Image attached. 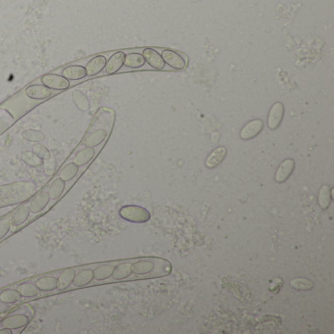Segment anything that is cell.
I'll return each mask as SVG.
<instances>
[{
    "label": "cell",
    "mask_w": 334,
    "mask_h": 334,
    "mask_svg": "<svg viewBox=\"0 0 334 334\" xmlns=\"http://www.w3.org/2000/svg\"><path fill=\"white\" fill-rule=\"evenodd\" d=\"M22 137L24 139H26L30 142H34V143H38L46 138V136L43 132H40L38 130H34V129H29V130L24 131L22 133Z\"/></svg>",
    "instance_id": "f1b7e54d"
},
{
    "label": "cell",
    "mask_w": 334,
    "mask_h": 334,
    "mask_svg": "<svg viewBox=\"0 0 334 334\" xmlns=\"http://www.w3.org/2000/svg\"><path fill=\"white\" fill-rule=\"evenodd\" d=\"M93 281V272L91 269H85L76 273L73 285L77 288L88 286Z\"/></svg>",
    "instance_id": "d6986e66"
},
{
    "label": "cell",
    "mask_w": 334,
    "mask_h": 334,
    "mask_svg": "<svg viewBox=\"0 0 334 334\" xmlns=\"http://www.w3.org/2000/svg\"><path fill=\"white\" fill-rule=\"evenodd\" d=\"M22 160L30 167L39 168L44 165V161L32 151H24L21 155Z\"/></svg>",
    "instance_id": "83f0119b"
},
{
    "label": "cell",
    "mask_w": 334,
    "mask_h": 334,
    "mask_svg": "<svg viewBox=\"0 0 334 334\" xmlns=\"http://www.w3.org/2000/svg\"><path fill=\"white\" fill-rule=\"evenodd\" d=\"M107 59L104 55H96L88 62L86 68V73L88 76H94L101 73L106 66Z\"/></svg>",
    "instance_id": "52a82bcc"
},
{
    "label": "cell",
    "mask_w": 334,
    "mask_h": 334,
    "mask_svg": "<svg viewBox=\"0 0 334 334\" xmlns=\"http://www.w3.org/2000/svg\"><path fill=\"white\" fill-rule=\"evenodd\" d=\"M227 156V148L226 147H218L215 150H213L212 153L209 155L207 161H206V166L209 169H214L218 167L222 162L225 160Z\"/></svg>",
    "instance_id": "ac0fdd59"
},
{
    "label": "cell",
    "mask_w": 334,
    "mask_h": 334,
    "mask_svg": "<svg viewBox=\"0 0 334 334\" xmlns=\"http://www.w3.org/2000/svg\"><path fill=\"white\" fill-rule=\"evenodd\" d=\"M79 167L76 165V163L72 162L67 164L64 168L61 169L59 172V178H61L63 181L66 182H71L76 178V175L78 174Z\"/></svg>",
    "instance_id": "cb8c5ba5"
},
{
    "label": "cell",
    "mask_w": 334,
    "mask_h": 334,
    "mask_svg": "<svg viewBox=\"0 0 334 334\" xmlns=\"http://www.w3.org/2000/svg\"><path fill=\"white\" fill-rule=\"evenodd\" d=\"M0 334H12V330L9 328L2 327V329H0Z\"/></svg>",
    "instance_id": "836d02e7"
},
{
    "label": "cell",
    "mask_w": 334,
    "mask_h": 334,
    "mask_svg": "<svg viewBox=\"0 0 334 334\" xmlns=\"http://www.w3.org/2000/svg\"><path fill=\"white\" fill-rule=\"evenodd\" d=\"M285 109L281 102L274 103L268 116V127L271 130H276L283 121Z\"/></svg>",
    "instance_id": "5b68a950"
},
{
    "label": "cell",
    "mask_w": 334,
    "mask_h": 334,
    "mask_svg": "<svg viewBox=\"0 0 334 334\" xmlns=\"http://www.w3.org/2000/svg\"><path fill=\"white\" fill-rule=\"evenodd\" d=\"M22 295L17 289H6L0 292V302L3 304H15L19 302Z\"/></svg>",
    "instance_id": "d4e9b609"
},
{
    "label": "cell",
    "mask_w": 334,
    "mask_h": 334,
    "mask_svg": "<svg viewBox=\"0 0 334 334\" xmlns=\"http://www.w3.org/2000/svg\"><path fill=\"white\" fill-rule=\"evenodd\" d=\"M32 152L38 157L40 158L43 161H46L47 159H49L51 157L50 151L46 148L45 145L40 144V143H36L32 146Z\"/></svg>",
    "instance_id": "1f68e13d"
},
{
    "label": "cell",
    "mask_w": 334,
    "mask_h": 334,
    "mask_svg": "<svg viewBox=\"0 0 334 334\" xmlns=\"http://www.w3.org/2000/svg\"><path fill=\"white\" fill-rule=\"evenodd\" d=\"M331 191H332V189L328 185H323L319 190V204L323 210L327 209L330 205Z\"/></svg>",
    "instance_id": "4316f807"
},
{
    "label": "cell",
    "mask_w": 334,
    "mask_h": 334,
    "mask_svg": "<svg viewBox=\"0 0 334 334\" xmlns=\"http://www.w3.org/2000/svg\"><path fill=\"white\" fill-rule=\"evenodd\" d=\"M73 100L76 106L81 111H88L90 109V102L88 97L80 91H75L73 92Z\"/></svg>",
    "instance_id": "f546056e"
},
{
    "label": "cell",
    "mask_w": 334,
    "mask_h": 334,
    "mask_svg": "<svg viewBox=\"0 0 334 334\" xmlns=\"http://www.w3.org/2000/svg\"><path fill=\"white\" fill-rule=\"evenodd\" d=\"M12 227L10 217H5L0 220V240L3 239L7 233L10 231V228Z\"/></svg>",
    "instance_id": "d6a6232c"
},
{
    "label": "cell",
    "mask_w": 334,
    "mask_h": 334,
    "mask_svg": "<svg viewBox=\"0 0 334 334\" xmlns=\"http://www.w3.org/2000/svg\"><path fill=\"white\" fill-rule=\"evenodd\" d=\"M295 168V162L293 159H286L284 160L281 165L278 167L275 173V181L276 182L282 183L287 181L290 176L292 175Z\"/></svg>",
    "instance_id": "30bf717a"
},
{
    "label": "cell",
    "mask_w": 334,
    "mask_h": 334,
    "mask_svg": "<svg viewBox=\"0 0 334 334\" xmlns=\"http://www.w3.org/2000/svg\"><path fill=\"white\" fill-rule=\"evenodd\" d=\"M30 322V319L23 314H16V315H11L6 317L5 319H2L0 322V325L5 328H9L11 330L15 329H21L25 328Z\"/></svg>",
    "instance_id": "277c9868"
},
{
    "label": "cell",
    "mask_w": 334,
    "mask_h": 334,
    "mask_svg": "<svg viewBox=\"0 0 334 334\" xmlns=\"http://www.w3.org/2000/svg\"><path fill=\"white\" fill-rule=\"evenodd\" d=\"M123 65L131 69H138L145 65V59L142 56V54L137 53V52H133V53L126 55Z\"/></svg>",
    "instance_id": "603a6c76"
},
{
    "label": "cell",
    "mask_w": 334,
    "mask_h": 334,
    "mask_svg": "<svg viewBox=\"0 0 334 334\" xmlns=\"http://www.w3.org/2000/svg\"><path fill=\"white\" fill-rule=\"evenodd\" d=\"M66 188V182L63 181L61 178H56L53 182L50 183L48 187V195L50 200H57L62 196Z\"/></svg>",
    "instance_id": "ffe728a7"
},
{
    "label": "cell",
    "mask_w": 334,
    "mask_h": 334,
    "mask_svg": "<svg viewBox=\"0 0 334 334\" xmlns=\"http://www.w3.org/2000/svg\"><path fill=\"white\" fill-rule=\"evenodd\" d=\"M264 128V122L262 120H253L246 123L240 131V137L243 140H249L257 137Z\"/></svg>",
    "instance_id": "ba28073f"
},
{
    "label": "cell",
    "mask_w": 334,
    "mask_h": 334,
    "mask_svg": "<svg viewBox=\"0 0 334 334\" xmlns=\"http://www.w3.org/2000/svg\"><path fill=\"white\" fill-rule=\"evenodd\" d=\"M161 55L165 64L175 70L181 71L186 67L185 59L177 51H174L172 49H164Z\"/></svg>",
    "instance_id": "3957f363"
},
{
    "label": "cell",
    "mask_w": 334,
    "mask_h": 334,
    "mask_svg": "<svg viewBox=\"0 0 334 334\" xmlns=\"http://www.w3.org/2000/svg\"><path fill=\"white\" fill-rule=\"evenodd\" d=\"M49 202H50V197L48 195V192H46V191L39 192L30 201V206H29L30 213L38 214V213L43 212L48 206Z\"/></svg>",
    "instance_id": "8fae6325"
},
{
    "label": "cell",
    "mask_w": 334,
    "mask_h": 334,
    "mask_svg": "<svg viewBox=\"0 0 334 334\" xmlns=\"http://www.w3.org/2000/svg\"><path fill=\"white\" fill-rule=\"evenodd\" d=\"M41 82L44 86L54 91H65L70 88V80L60 75L46 74L41 77Z\"/></svg>",
    "instance_id": "7a4b0ae2"
},
{
    "label": "cell",
    "mask_w": 334,
    "mask_h": 334,
    "mask_svg": "<svg viewBox=\"0 0 334 334\" xmlns=\"http://www.w3.org/2000/svg\"><path fill=\"white\" fill-rule=\"evenodd\" d=\"M17 290L20 292L22 297H25V298L35 297L40 293V291H39V289L37 288V286L33 283H30V282H24V283L20 284L17 287Z\"/></svg>",
    "instance_id": "484cf974"
},
{
    "label": "cell",
    "mask_w": 334,
    "mask_h": 334,
    "mask_svg": "<svg viewBox=\"0 0 334 334\" xmlns=\"http://www.w3.org/2000/svg\"><path fill=\"white\" fill-rule=\"evenodd\" d=\"M30 216V208L28 206L22 205V206L18 207L11 215V217H10L11 225L15 228H19V227L23 226L29 220Z\"/></svg>",
    "instance_id": "5bb4252c"
},
{
    "label": "cell",
    "mask_w": 334,
    "mask_h": 334,
    "mask_svg": "<svg viewBox=\"0 0 334 334\" xmlns=\"http://www.w3.org/2000/svg\"><path fill=\"white\" fill-rule=\"evenodd\" d=\"M121 218L132 223H146L150 220L148 210L138 206H124L120 210Z\"/></svg>",
    "instance_id": "6da1fadb"
},
{
    "label": "cell",
    "mask_w": 334,
    "mask_h": 334,
    "mask_svg": "<svg viewBox=\"0 0 334 334\" xmlns=\"http://www.w3.org/2000/svg\"><path fill=\"white\" fill-rule=\"evenodd\" d=\"M35 285L40 292H50L59 288V279L53 275H46L38 278Z\"/></svg>",
    "instance_id": "9a60e30c"
},
{
    "label": "cell",
    "mask_w": 334,
    "mask_h": 334,
    "mask_svg": "<svg viewBox=\"0 0 334 334\" xmlns=\"http://www.w3.org/2000/svg\"><path fill=\"white\" fill-rule=\"evenodd\" d=\"M107 137H108V133L105 129H98V130L93 131L91 134L85 138L84 144L87 147L95 148V147L99 146L100 144H102L105 141Z\"/></svg>",
    "instance_id": "7c38bea8"
},
{
    "label": "cell",
    "mask_w": 334,
    "mask_h": 334,
    "mask_svg": "<svg viewBox=\"0 0 334 334\" xmlns=\"http://www.w3.org/2000/svg\"><path fill=\"white\" fill-rule=\"evenodd\" d=\"M142 56L144 57L145 62H147L152 68L156 70H163L166 66L165 62L162 58V55L153 48H144L142 51Z\"/></svg>",
    "instance_id": "8992f818"
},
{
    "label": "cell",
    "mask_w": 334,
    "mask_h": 334,
    "mask_svg": "<svg viewBox=\"0 0 334 334\" xmlns=\"http://www.w3.org/2000/svg\"><path fill=\"white\" fill-rule=\"evenodd\" d=\"M291 286L293 288L297 289V290H304V291H308L314 287V283L313 281L306 279V278H296L291 280L290 282Z\"/></svg>",
    "instance_id": "4dcf8cb0"
},
{
    "label": "cell",
    "mask_w": 334,
    "mask_h": 334,
    "mask_svg": "<svg viewBox=\"0 0 334 334\" xmlns=\"http://www.w3.org/2000/svg\"><path fill=\"white\" fill-rule=\"evenodd\" d=\"M62 76L66 77L68 80H79L87 76L86 68L80 65L68 66L62 71Z\"/></svg>",
    "instance_id": "2e32d148"
},
{
    "label": "cell",
    "mask_w": 334,
    "mask_h": 334,
    "mask_svg": "<svg viewBox=\"0 0 334 334\" xmlns=\"http://www.w3.org/2000/svg\"><path fill=\"white\" fill-rule=\"evenodd\" d=\"M124 57H126V53L123 51L115 52L106 62V66H105L106 74L113 75V74H116L117 72H119L121 70V67L123 66Z\"/></svg>",
    "instance_id": "9c48e42d"
},
{
    "label": "cell",
    "mask_w": 334,
    "mask_h": 334,
    "mask_svg": "<svg viewBox=\"0 0 334 334\" xmlns=\"http://www.w3.org/2000/svg\"><path fill=\"white\" fill-rule=\"evenodd\" d=\"M95 155V149L92 147H87L79 150L76 154L75 158H74V163H76L78 167H84L86 165H88L91 160L93 159Z\"/></svg>",
    "instance_id": "44dd1931"
},
{
    "label": "cell",
    "mask_w": 334,
    "mask_h": 334,
    "mask_svg": "<svg viewBox=\"0 0 334 334\" xmlns=\"http://www.w3.org/2000/svg\"><path fill=\"white\" fill-rule=\"evenodd\" d=\"M26 94L31 99L43 100L51 95V90L44 85H31L26 89Z\"/></svg>",
    "instance_id": "4fadbf2b"
},
{
    "label": "cell",
    "mask_w": 334,
    "mask_h": 334,
    "mask_svg": "<svg viewBox=\"0 0 334 334\" xmlns=\"http://www.w3.org/2000/svg\"><path fill=\"white\" fill-rule=\"evenodd\" d=\"M75 275H76V271L74 269H72V268L65 269L58 276L59 289L66 290V289L69 288L73 284Z\"/></svg>",
    "instance_id": "7402d4cb"
},
{
    "label": "cell",
    "mask_w": 334,
    "mask_h": 334,
    "mask_svg": "<svg viewBox=\"0 0 334 334\" xmlns=\"http://www.w3.org/2000/svg\"><path fill=\"white\" fill-rule=\"evenodd\" d=\"M114 268V263H107L96 267L92 270L93 280L95 281H107L111 278Z\"/></svg>",
    "instance_id": "e0dca14e"
}]
</instances>
